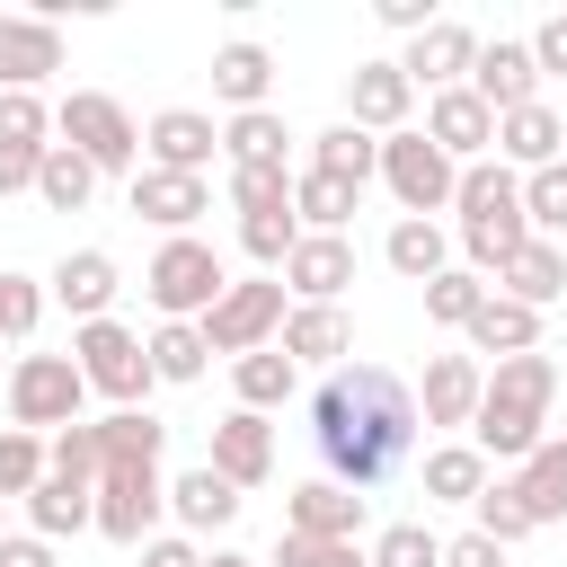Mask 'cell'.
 <instances>
[{"mask_svg":"<svg viewBox=\"0 0 567 567\" xmlns=\"http://www.w3.org/2000/svg\"><path fill=\"white\" fill-rule=\"evenodd\" d=\"M44 292H53V301L89 328V319H106V301L124 292V275H115V257H106V248H71V257L44 275Z\"/></svg>","mask_w":567,"mask_h":567,"instance_id":"23","label":"cell"},{"mask_svg":"<svg viewBox=\"0 0 567 567\" xmlns=\"http://www.w3.org/2000/svg\"><path fill=\"white\" fill-rule=\"evenodd\" d=\"M496 292L523 301V310H549V301L567 292V248H558V239H523V248L496 266Z\"/></svg>","mask_w":567,"mask_h":567,"instance_id":"25","label":"cell"},{"mask_svg":"<svg viewBox=\"0 0 567 567\" xmlns=\"http://www.w3.org/2000/svg\"><path fill=\"white\" fill-rule=\"evenodd\" d=\"M470 62H478V35L461 27V18H434L425 35H408V53H399V71H408V89H461L470 80Z\"/></svg>","mask_w":567,"mask_h":567,"instance_id":"16","label":"cell"},{"mask_svg":"<svg viewBox=\"0 0 567 567\" xmlns=\"http://www.w3.org/2000/svg\"><path fill=\"white\" fill-rule=\"evenodd\" d=\"M44 133H53L44 97H0V151H44Z\"/></svg>","mask_w":567,"mask_h":567,"instance_id":"48","label":"cell"},{"mask_svg":"<svg viewBox=\"0 0 567 567\" xmlns=\"http://www.w3.org/2000/svg\"><path fill=\"white\" fill-rule=\"evenodd\" d=\"M0 540H9V505H0Z\"/></svg>","mask_w":567,"mask_h":567,"instance_id":"57","label":"cell"},{"mask_svg":"<svg viewBox=\"0 0 567 567\" xmlns=\"http://www.w3.org/2000/svg\"><path fill=\"white\" fill-rule=\"evenodd\" d=\"M470 514H478V523H470V532H487V540H496V549H514V540H532V514H523V496H514V487H505V478H487V487H478V496H470Z\"/></svg>","mask_w":567,"mask_h":567,"instance_id":"40","label":"cell"},{"mask_svg":"<svg viewBox=\"0 0 567 567\" xmlns=\"http://www.w3.org/2000/svg\"><path fill=\"white\" fill-rule=\"evenodd\" d=\"M35 319H44V284L35 275H0V337H35Z\"/></svg>","mask_w":567,"mask_h":567,"instance_id":"47","label":"cell"},{"mask_svg":"<svg viewBox=\"0 0 567 567\" xmlns=\"http://www.w3.org/2000/svg\"><path fill=\"white\" fill-rule=\"evenodd\" d=\"M381 257H390V275H408V284H434L443 266H452V239H443V221H390V239H381Z\"/></svg>","mask_w":567,"mask_h":567,"instance_id":"34","label":"cell"},{"mask_svg":"<svg viewBox=\"0 0 567 567\" xmlns=\"http://www.w3.org/2000/svg\"><path fill=\"white\" fill-rule=\"evenodd\" d=\"M275 346L292 354V372H337L354 354V319H346V301H292Z\"/></svg>","mask_w":567,"mask_h":567,"instance_id":"14","label":"cell"},{"mask_svg":"<svg viewBox=\"0 0 567 567\" xmlns=\"http://www.w3.org/2000/svg\"><path fill=\"white\" fill-rule=\"evenodd\" d=\"M275 284H284L292 301H346V284H354V239H319V230H301Z\"/></svg>","mask_w":567,"mask_h":567,"instance_id":"19","label":"cell"},{"mask_svg":"<svg viewBox=\"0 0 567 567\" xmlns=\"http://www.w3.org/2000/svg\"><path fill=\"white\" fill-rule=\"evenodd\" d=\"M230 213H292V168H230Z\"/></svg>","mask_w":567,"mask_h":567,"instance_id":"43","label":"cell"},{"mask_svg":"<svg viewBox=\"0 0 567 567\" xmlns=\"http://www.w3.org/2000/svg\"><path fill=\"white\" fill-rule=\"evenodd\" d=\"M71 363H80V381H89L97 399H115V408H142V399H151V354H142V337H133L124 319L71 328Z\"/></svg>","mask_w":567,"mask_h":567,"instance_id":"8","label":"cell"},{"mask_svg":"<svg viewBox=\"0 0 567 567\" xmlns=\"http://www.w3.org/2000/svg\"><path fill=\"white\" fill-rule=\"evenodd\" d=\"M496 159L514 168V177H532V168H549V159H567V124H558V106H514V115H496Z\"/></svg>","mask_w":567,"mask_h":567,"instance_id":"22","label":"cell"},{"mask_svg":"<svg viewBox=\"0 0 567 567\" xmlns=\"http://www.w3.org/2000/svg\"><path fill=\"white\" fill-rule=\"evenodd\" d=\"M266 89H275V53H266V44H248V35H239V44H221V53H213V97H221L230 115L266 106Z\"/></svg>","mask_w":567,"mask_h":567,"instance_id":"28","label":"cell"},{"mask_svg":"<svg viewBox=\"0 0 567 567\" xmlns=\"http://www.w3.org/2000/svg\"><path fill=\"white\" fill-rule=\"evenodd\" d=\"M213 478H230V487H266L275 478V425L257 416V408H230L221 425H213V461H204Z\"/></svg>","mask_w":567,"mask_h":567,"instance_id":"18","label":"cell"},{"mask_svg":"<svg viewBox=\"0 0 567 567\" xmlns=\"http://www.w3.org/2000/svg\"><path fill=\"white\" fill-rule=\"evenodd\" d=\"M284 532H301V540H354L363 532V496L337 487V478H301L284 496Z\"/></svg>","mask_w":567,"mask_h":567,"instance_id":"21","label":"cell"},{"mask_svg":"<svg viewBox=\"0 0 567 567\" xmlns=\"http://www.w3.org/2000/svg\"><path fill=\"white\" fill-rule=\"evenodd\" d=\"M363 558H372V567H443V540H434L425 523H390Z\"/></svg>","mask_w":567,"mask_h":567,"instance_id":"44","label":"cell"},{"mask_svg":"<svg viewBox=\"0 0 567 567\" xmlns=\"http://www.w3.org/2000/svg\"><path fill=\"white\" fill-rule=\"evenodd\" d=\"M443 567H505V549L487 532H461V540H443Z\"/></svg>","mask_w":567,"mask_h":567,"instance_id":"52","label":"cell"},{"mask_svg":"<svg viewBox=\"0 0 567 567\" xmlns=\"http://www.w3.org/2000/svg\"><path fill=\"white\" fill-rule=\"evenodd\" d=\"M478 390H487V363L478 354H434L425 381H416V416L425 425H470L478 416Z\"/></svg>","mask_w":567,"mask_h":567,"instance_id":"20","label":"cell"},{"mask_svg":"<svg viewBox=\"0 0 567 567\" xmlns=\"http://www.w3.org/2000/svg\"><path fill=\"white\" fill-rule=\"evenodd\" d=\"M408 106H416V89H408L399 62H354V71H346V124H354V133L390 142V133H408Z\"/></svg>","mask_w":567,"mask_h":567,"instance_id":"12","label":"cell"},{"mask_svg":"<svg viewBox=\"0 0 567 567\" xmlns=\"http://www.w3.org/2000/svg\"><path fill=\"white\" fill-rule=\"evenodd\" d=\"M142 567H204V549L177 540V532H159V540H142Z\"/></svg>","mask_w":567,"mask_h":567,"instance_id":"54","label":"cell"},{"mask_svg":"<svg viewBox=\"0 0 567 567\" xmlns=\"http://www.w3.org/2000/svg\"><path fill=\"white\" fill-rule=\"evenodd\" d=\"M301 168L346 177V186H372V177H381V142L354 133V124H328V133H310V159H301Z\"/></svg>","mask_w":567,"mask_h":567,"instance_id":"33","label":"cell"},{"mask_svg":"<svg viewBox=\"0 0 567 567\" xmlns=\"http://www.w3.org/2000/svg\"><path fill=\"white\" fill-rule=\"evenodd\" d=\"M496 470L478 461V443H434L425 452V505H470Z\"/></svg>","mask_w":567,"mask_h":567,"instance_id":"37","label":"cell"},{"mask_svg":"<svg viewBox=\"0 0 567 567\" xmlns=\"http://www.w3.org/2000/svg\"><path fill=\"white\" fill-rule=\"evenodd\" d=\"M35 478H44V434H18V425H0V505L18 496H35Z\"/></svg>","mask_w":567,"mask_h":567,"instance_id":"42","label":"cell"},{"mask_svg":"<svg viewBox=\"0 0 567 567\" xmlns=\"http://www.w3.org/2000/svg\"><path fill=\"white\" fill-rule=\"evenodd\" d=\"M142 354H151V381H204V363H213V346H204L195 319H159L142 337Z\"/></svg>","mask_w":567,"mask_h":567,"instance_id":"35","label":"cell"},{"mask_svg":"<svg viewBox=\"0 0 567 567\" xmlns=\"http://www.w3.org/2000/svg\"><path fill=\"white\" fill-rule=\"evenodd\" d=\"M461 337H470L478 354H496V363H505V354H532V346H540V310H523V301L487 292V301H478V319H470Z\"/></svg>","mask_w":567,"mask_h":567,"instance_id":"32","label":"cell"},{"mask_svg":"<svg viewBox=\"0 0 567 567\" xmlns=\"http://www.w3.org/2000/svg\"><path fill=\"white\" fill-rule=\"evenodd\" d=\"M523 221H532V239H558L567 230V159H549V168L523 177Z\"/></svg>","mask_w":567,"mask_h":567,"instance_id":"41","label":"cell"},{"mask_svg":"<svg viewBox=\"0 0 567 567\" xmlns=\"http://www.w3.org/2000/svg\"><path fill=\"white\" fill-rule=\"evenodd\" d=\"M195 328H204V346H213V354H230V363H239V354H257V346H275V337H284V284H275V275H248V284H230Z\"/></svg>","mask_w":567,"mask_h":567,"instance_id":"10","label":"cell"},{"mask_svg":"<svg viewBox=\"0 0 567 567\" xmlns=\"http://www.w3.org/2000/svg\"><path fill=\"white\" fill-rule=\"evenodd\" d=\"M478 301H487V275H470V266H443V275L425 284V319H434V328H470Z\"/></svg>","mask_w":567,"mask_h":567,"instance_id":"39","label":"cell"},{"mask_svg":"<svg viewBox=\"0 0 567 567\" xmlns=\"http://www.w3.org/2000/svg\"><path fill=\"white\" fill-rule=\"evenodd\" d=\"M505 487L523 496V514H532V532H540V523H567V434H549L540 452H523Z\"/></svg>","mask_w":567,"mask_h":567,"instance_id":"26","label":"cell"},{"mask_svg":"<svg viewBox=\"0 0 567 567\" xmlns=\"http://www.w3.org/2000/svg\"><path fill=\"white\" fill-rule=\"evenodd\" d=\"M523 44H532V71H540V80H549V71H567V9H558V18H540Z\"/></svg>","mask_w":567,"mask_h":567,"instance_id":"50","label":"cell"},{"mask_svg":"<svg viewBox=\"0 0 567 567\" xmlns=\"http://www.w3.org/2000/svg\"><path fill=\"white\" fill-rule=\"evenodd\" d=\"M275 567H372L354 540H301V532H284L275 540Z\"/></svg>","mask_w":567,"mask_h":567,"instance_id":"49","label":"cell"},{"mask_svg":"<svg viewBox=\"0 0 567 567\" xmlns=\"http://www.w3.org/2000/svg\"><path fill=\"white\" fill-rule=\"evenodd\" d=\"M381 186L399 195V213H408V221H434V213H452L461 168H452V159L408 124V133H390V142H381Z\"/></svg>","mask_w":567,"mask_h":567,"instance_id":"9","label":"cell"},{"mask_svg":"<svg viewBox=\"0 0 567 567\" xmlns=\"http://www.w3.org/2000/svg\"><path fill=\"white\" fill-rule=\"evenodd\" d=\"M354 195H363V186H346V177L292 168V221H301V230H319V239H346V221H354Z\"/></svg>","mask_w":567,"mask_h":567,"instance_id":"31","label":"cell"},{"mask_svg":"<svg viewBox=\"0 0 567 567\" xmlns=\"http://www.w3.org/2000/svg\"><path fill=\"white\" fill-rule=\"evenodd\" d=\"M0 567H53V540H35V532H9V540H0Z\"/></svg>","mask_w":567,"mask_h":567,"instance_id":"55","label":"cell"},{"mask_svg":"<svg viewBox=\"0 0 567 567\" xmlns=\"http://www.w3.org/2000/svg\"><path fill=\"white\" fill-rule=\"evenodd\" d=\"M62 71V27L35 18H0V97H35V80Z\"/></svg>","mask_w":567,"mask_h":567,"instance_id":"15","label":"cell"},{"mask_svg":"<svg viewBox=\"0 0 567 567\" xmlns=\"http://www.w3.org/2000/svg\"><path fill=\"white\" fill-rule=\"evenodd\" d=\"M416 133H425V142H434V151H443L452 168H470V159H487V151H496V115H487V106L470 97V80H461V89H434V97H425V124H416Z\"/></svg>","mask_w":567,"mask_h":567,"instance_id":"13","label":"cell"},{"mask_svg":"<svg viewBox=\"0 0 567 567\" xmlns=\"http://www.w3.org/2000/svg\"><path fill=\"white\" fill-rule=\"evenodd\" d=\"M89 195H97V168H89L80 151L44 142V159H35V204H44V213H80Z\"/></svg>","mask_w":567,"mask_h":567,"instance_id":"38","label":"cell"},{"mask_svg":"<svg viewBox=\"0 0 567 567\" xmlns=\"http://www.w3.org/2000/svg\"><path fill=\"white\" fill-rule=\"evenodd\" d=\"M372 18L399 27V35H425V27H434V0H372Z\"/></svg>","mask_w":567,"mask_h":567,"instance_id":"51","label":"cell"},{"mask_svg":"<svg viewBox=\"0 0 567 567\" xmlns=\"http://www.w3.org/2000/svg\"><path fill=\"white\" fill-rule=\"evenodd\" d=\"M35 159H44V151H0V204H9V195H35Z\"/></svg>","mask_w":567,"mask_h":567,"instance_id":"53","label":"cell"},{"mask_svg":"<svg viewBox=\"0 0 567 567\" xmlns=\"http://www.w3.org/2000/svg\"><path fill=\"white\" fill-rule=\"evenodd\" d=\"M213 151H221V124H213V115H195V106H159V115L142 124V168L204 177V168H213Z\"/></svg>","mask_w":567,"mask_h":567,"instance_id":"11","label":"cell"},{"mask_svg":"<svg viewBox=\"0 0 567 567\" xmlns=\"http://www.w3.org/2000/svg\"><path fill=\"white\" fill-rule=\"evenodd\" d=\"M470 97H478L487 115H514V106H532V97H540L532 44H523V35H496V44H478V62H470Z\"/></svg>","mask_w":567,"mask_h":567,"instance_id":"17","label":"cell"},{"mask_svg":"<svg viewBox=\"0 0 567 567\" xmlns=\"http://www.w3.org/2000/svg\"><path fill=\"white\" fill-rule=\"evenodd\" d=\"M416 434H425V416H416V390L399 372H381V363L319 372V390H310V443H319V461H328L337 487L372 496L416 452Z\"/></svg>","mask_w":567,"mask_h":567,"instance_id":"1","label":"cell"},{"mask_svg":"<svg viewBox=\"0 0 567 567\" xmlns=\"http://www.w3.org/2000/svg\"><path fill=\"white\" fill-rule=\"evenodd\" d=\"M204 567H257V558H248V549H213Z\"/></svg>","mask_w":567,"mask_h":567,"instance_id":"56","label":"cell"},{"mask_svg":"<svg viewBox=\"0 0 567 567\" xmlns=\"http://www.w3.org/2000/svg\"><path fill=\"white\" fill-rule=\"evenodd\" d=\"M53 133H62V151H80L97 177H133V168H142V124H133L124 97H106V89H71V97L53 106Z\"/></svg>","mask_w":567,"mask_h":567,"instance_id":"5","label":"cell"},{"mask_svg":"<svg viewBox=\"0 0 567 567\" xmlns=\"http://www.w3.org/2000/svg\"><path fill=\"white\" fill-rule=\"evenodd\" d=\"M133 213L159 221L168 239H186L195 213H213V186L204 177H168V168H133Z\"/></svg>","mask_w":567,"mask_h":567,"instance_id":"24","label":"cell"},{"mask_svg":"<svg viewBox=\"0 0 567 567\" xmlns=\"http://www.w3.org/2000/svg\"><path fill=\"white\" fill-rule=\"evenodd\" d=\"M27 523H35V540H71V532H89L97 523V487H80V478H35V496H27Z\"/></svg>","mask_w":567,"mask_h":567,"instance_id":"29","label":"cell"},{"mask_svg":"<svg viewBox=\"0 0 567 567\" xmlns=\"http://www.w3.org/2000/svg\"><path fill=\"white\" fill-rule=\"evenodd\" d=\"M292 239H301V221H292V213H248V221H239V248H248L257 266H275V275H284Z\"/></svg>","mask_w":567,"mask_h":567,"instance_id":"45","label":"cell"},{"mask_svg":"<svg viewBox=\"0 0 567 567\" xmlns=\"http://www.w3.org/2000/svg\"><path fill=\"white\" fill-rule=\"evenodd\" d=\"M89 434H97V523H89V532H106L115 549L159 540V514H168L159 443H168V425H159L151 408H106Z\"/></svg>","mask_w":567,"mask_h":567,"instance_id":"2","label":"cell"},{"mask_svg":"<svg viewBox=\"0 0 567 567\" xmlns=\"http://www.w3.org/2000/svg\"><path fill=\"white\" fill-rule=\"evenodd\" d=\"M44 470H53V478H80V487H97V434H89V425H62V434L44 443Z\"/></svg>","mask_w":567,"mask_h":567,"instance_id":"46","label":"cell"},{"mask_svg":"<svg viewBox=\"0 0 567 567\" xmlns=\"http://www.w3.org/2000/svg\"><path fill=\"white\" fill-rule=\"evenodd\" d=\"M80 408H89V381H80L71 354H18V372H9V425H18V434L89 425Z\"/></svg>","mask_w":567,"mask_h":567,"instance_id":"7","label":"cell"},{"mask_svg":"<svg viewBox=\"0 0 567 567\" xmlns=\"http://www.w3.org/2000/svg\"><path fill=\"white\" fill-rule=\"evenodd\" d=\"M284 151H292V133H284L275 106H248V115L221 124V159H230V168H292Z\"/></svg>","mask_w":567,"mask_h":567,"instance_id":"30","label":"cell"},{"mask_svg":"<svg viewBox=\"0 0 567 567\" xmlns=\"http://www.w3.org/2000/svg\"><path fill=\"white\" fill-rule=\"evenodd\" d=\"M142 292H151V310L159 319H204L221 292H230V275H221V248L213 239H159V257L142 266Z\"/></svg>","mask_w":567,"mask_h":567,"instance_id":"6","label":"cell"},{"mask_svg":"<svg viewBox=\"0 0 567 567\" xmlns=\"http://www.w3.org/2000/svg\"><path fill=\"white\" fill-rule=\"evenodd\" d=\"M549 399H558V363H549L540 346H532V354H505V363L487 372V390H478V416H470L478 461L496 470V461L540 452V443H549Z\"/></svg>","mask_w":567,"mask_h":567,"instance_id":"3","label":"cell"},{"mask_svg":"<svg viewBox=\"0 0 567 567\" xmlns=\"http://www.w3.org/2000/svg\"><path fill=\"white\" fill-rule=\"evenodd\" d=\"M239 505H248V496H239L230 478H213V470H177V478H168V514H177L186 532H230Z\"/></svg>","mask_w":567,"mask_h":567,"instance_id":"27","label":"cell"},{"mask_svg":"<svg viewBox=\"0 0 567 567\" xmlns=\"http://www.w3.org/2000/svg\"><path fill=\"white\" fill-rule=\"evenodd\" d=\"M452 213H461V257H470V275H496V266L532 239V221H523V177H514L505 159H470L461 186H452Z\"/></svg>","mask_w":567,"mask_h":567,"instance_id":"4","label":"cell"},{"mask_svg":"<svg viewBox=\"0 0 567 567\" xmlns=\"http://www.w3.org/2000/svg\"><path fill=\"white\" fill-rule=\"evenodd\" d=\"M230 390H239V408H257V416H266V408H284V399L301 390V372H292V354H284V346H257V354H239V363H230Z\"/></svg>","mask_w":567,"mask_h":567,"instance_id":"36","label":"cell"}]
</instances>
